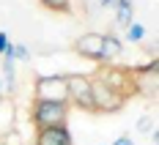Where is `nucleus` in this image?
Returning a JSON list of instances; mask_svg holds the SVG:
<instances>
[{
    "mask_svg": "<svg viewBox=\"0 0 159 145\" xmlns=\"http://www.w3.org/2000/svg\"><path fill=\"white\" fill-rule=\"evenodd\" d=\"M6 93V85H3V77H0V96Z\"/></svg>",
    "mask_w": 159,
    "mask_h": 145,
    "instance_id": "obj_17",
    "label": "nucleus"
},
{
    "mask_svg": "<svg viewBox=\"0 0 159 145\" xmlns=\"http://www.w3.org/2000/svg\"><path fill=\"white\" fill-rule=\"evenodd\" d=\"M126 41H132V44H143L145 41V25L132 22V25L126 28Z\"/></svg>",
    "mask_w": 159,
    "mask_h": 145,
    "instance_id": "obj_10",
    "label": "nucleus"
},
{
    "mask_svg": "<svg viewBox=\"0 0 159 145\" xmlns=\"http://www.w3.org/2000/svg\"><path fill=\"white\" fill-rule=\"evenodd\" d=\"M11 41H8V33H0V55L6 52V47H8Z\"/></svg>",
    "mask_w": 159,
    "mask_h": 145,
    "instance_id": "obj_14",
    "label": "nucleus"
},
{
    "mask_svg": "<svg viewBox=\"0 0 159 145\" xmlns=\"http://www.w3.org/2000/svg\"><path fill=\"white\" fill-rule=\"evenodd\" d=\"M91 99H93V112H118L126 104V99L121 93L110 90L104 82L96 80V77H91Z\"/></svg>",
    "mask_w": 159,
    "mask_h": 145,
    "instance_id": "obj_4",
    "label": "nucleus"
},
{
    "mask_svg": "<svg viewBox=\"0 0 159 145\" xmlns=\"http://www.w3.org/2000/svg\"><path fill=\"white\" fill-rule=\"evenodd\" d=\"M96 6H99V8H115V6H118V0H99Z\"/></svg>",
    "mask_w": 159,
    "mask_h": 145,
    "instance_id": "obj_15",
    "label": "nucleus"
},
{
    "mask_svg": "<svg viewBox=\"0 0 159 145\" xmlns=\"http://www.w3.org/2000/svg\"><path fill=\"white\" fill-rule=\"evenodd\" d=\"M124 55V41L115 33H104L102 36V63L112 66V60H118Z\"/></svg>",
    "mask_w": 159,
    "mask_h": 145,
    "instance_id": "obj_8",
    "label": "nucleus"
},
{
    "mask_svg": "<svg viewBox=\"0 0 159 145\" xmlns=\"http://www.w3.org/2000/svg\"><path fill=\"white\" fill-rule=\"evenodd\" d=\"M102 36L104 33H85V36H80L74 41V52L88 58V60L102 63Z\"/></svg>",
    "mask_w": 159,
    "mask_h": 145,
    "instance_id": "obj_6",
    "label": "nucleus"
},
{
    "mask_svg": "<svg viewBox=\"0 0 159 145\" xmlns=\"http://www.w3.org/2000/svg\"><path fill=\"white\" fill-rule=\"evenodd\" d=\"M0 145H6V143H0Z\"/></svg>",
    "mask_w": 159,
    "mask_h": 145,
    "instance_id": "obj_18",
    "label": "nucleus"
},
{
    "mask_svg": "<svg viewBox=\"0 0 159 145\" xmlns=\"http://www.w3.org/2000/svg\"><path fill=\"white\" fill-rule=\"evenodd\" d=\"M36 145H74V140L66 126H52V129H39Z\"/></svg>",
    "mask_w": 159,
    "mask_h": 145,
    "instance_id": "obj_7",
    "label": "nucleus"
},
{
    "mask_svg": "<svg viewBox=\"0 0 159 145\" xmlns=\"http://www.w3.org/2000/svg\"><path fill=\"white\" fill-rule=\"evenodd\" d=\"M33 101H61V104H69V80H66V74H41V77H36Z\"/></svg>",
    "mask_w": 159,
    "mask_h": 145,
    "instance_id": "obj_1",
    "label": "nucleus"
},
{
    "mask_svg": "<svg viewBox=\"0 0 159 145\" xmlns=\"http://www.w3.org/2000/svg\"><path fill=\"white\" fill-rule=\"evenodd\" d=\"M112 145H134V143H132L129 137H118V140H115V143H112Z\"/></svg>",
    "mask_w": 159,
    "mask_h": 145,
    "instance_id": "obj_16",
    "label": "nucleus"
},
{
    "mask_svg": "<svg viewBox=\"0 0 159 145\" xmlns=\"http://www.w3.org/2000/svg\"><path fill=\"white\" fill-rule=\"evenodd\" d=\"M69 80V104H74L85 112H93V99H91V77L85 74H66Z\"/></svg>",
    "mask_w": 159,
    "mask_h": 145,
    "instance_id": "obj_5",
    "label": "nucleus"
},
{
    "mask_svg": "<svg viewBox=\"0 0 159 145\" xmlns=\"http://www.w3.org/2000/svg\"><path fill=\"white\" fill-rule=\"evenodd\" d=\"M14 60H30V49L25 44H14Z\"/></svg>",
    "mask_w": 159,
    "mask_h": 145,
    "instance_id": "obj_12",
    "label": "nucleus"
},
{
    "mask_svg": "<svg viewBox=\"0 0 159 145\" xmlns=\"http://www.w3.org/2000/svg\"><path fill=\"white\" fill-rule=\"evenodd\" d=\"M30 118L36 123V129L66 126V121H69V104H61V101H33Z\"/></svg>",
    "mask_w": 159,
    "mask_h": 145,
    "instance_id": "obj_3",
    "label": "nucleus"
},
{
    "mask_svg": "<svg viewBox=\"0 0 159 145\" xmlns=\"http://www.w3.org/2000/svg\"><path fill=\"white\" fill-rule=\"evenodd\" d=\"M115 11V28H129L132 22H134V6H132V0H118V6L112 8Z\"/></svg>",
    "mask_w": 159,
    "mask_h": 145,
    "instance_id": "obj_9",
    "label": "nucleus"
},
{
    "mask_svg": "<svg viewBox=\"0 0 159 145\" xmlns=\"http://www.w3.org/2000/svg\"><path fill=\"white\" fill-rule=\"evenodd\" d=\"M99 145H102V143H99Z\"/></svg>",
    "mask_w": 159,
    "mask_h": 145,
    "instance_id": "obj_19",
    "label": "nucleus"
},
{
    "mask_svg": "<svg viewBox=\"0 0 159 145\" xmlns=\"http://www.w3.org/2000/svg\"><path fill=\"white\" fill-rule=\"evenodd\" d=\"M96 80H102L110 90H115V93H121V96L132 99L137 90H140V80L132 74V71H126V68H118V66H102L99 68V74H96Z\"/></svg>",
    "mask_w": 159,
    "mask_h": 145,
    "instance_id": "obj_2",
    "label": "nucleus"
},
{
    "mask_svg": "<svg viewBox=\"0 0 159 145\" xmlns=\"http://www.w3.org/2000/svg\"><path fill=\"white\" fill-rule=\"evenodd\" d=\"M137 131H148V134H151V131H154V121H151V118H140V121H137Z\"/></svg>",
    "mask_w": 159,
    "mask_h": 145,
    "instance_id": "obj_13",
    "label": "nucleus"
},
{
    "mask_svg": "<svg viewBox=\"0 0 159 145\" xmlns=\"http://www.w3.org/2000/svg\"><path fill=\"white\" fill-rule=\"evenodd\" d=\"M41 6L49 8V11H58V14H63L71 8V0H41Z\"/></svg>",
    "mask_w": 159,
    "mask_h": 145,
    "instance_id": "obj_11",
    "label": "nucleus"
}]
</instances>
